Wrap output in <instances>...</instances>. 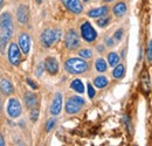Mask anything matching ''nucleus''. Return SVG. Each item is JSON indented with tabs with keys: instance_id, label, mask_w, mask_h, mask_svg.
Returning <instances> with one entry per match:
<instances>
[{
	"instance_id": "nucleus-1",
	"label": "nucleus",
	"mask_w": 152,
	"mask_h": 146,
	"mask_svg": "<svg viewBox=\"0 0 152 146\" xmlns=\"http://www.w3.org/2000/svg\"><path fill=\"white\" fill-rule=\"evenodd\" d=\"M13 32H14L13 18L8 12H4L0 15V49H1V53L5 52L6 45L13 35Z\"/></svg>"
},
{
	"instance_id": "nucleus-2",
	"label": "nucleus",
	"mask_w": 152,
	"mask_h": 146,
	"mask_svg": "<svg viewBox=\"0 0 152 146\" xmlns=\"http://www.w3.org/2000/svg\"><path fill=\"white\" fill-rule=\"evenodd\" d=\"M64 68L69 74L73 75H82L88 70V63L86 61H83L82 58H77V57H72L68 58L64 63Z\"/></svg>"
},
{
	"instance_id": "nucleus-3",
	"label": "nucleus",
	"mask_w": 152,
	"mask_h": 146,
	"mask_svg": "<svg viewBox=\"0 0 152 146\" xmlns=\"http://www.w3.org/2000/svg\"><path fill=\"white\" fill-rule=\"evenodd\" d=\"M86 104V101L80 97V96H72L69 97V99L66 102V112L68 115H76L78 113L82 107Z\"/></svg>"
},
{
	"instance_id": "nucleus-4",
	"label": "nucleus",
	"mask_w": 152,
	"mask_h": 146,
	"mask_svg": "<svg viewBox=\"0 0 152 146\" xmlns=\"http://www.w3.org/2000/svg\"><path fill=\"white\" fill-rule=\"evenodd\" d=\"M58 39H60V31H54V29H46L42 32V34L40 36L41 43L45 47L53 46Z\"/></svg>"
},
{
	"instance_id": "nucleus-5",
	"label": "nucleus",
	"mask_w": 152,
	"mask_h": 146,
	"mask_svg": "<svg viewBox=\"0 0 152 146\" xmlns=\"http://www.w3.org/2000/svg\"><path fill=\"white\" fill-rule=\"evenodd\" d=\"M64 45L68 49L70 50H74L77 49L80 46H81V39L78 36V34L76 33V31L74 29H69L67 33H66V36H64Z\"/></svg>"
},
{
	"instance_id": "nucleus-6",
	"label": "nucleus",
	"mask_w": 152,
	"mask_h": 146,
	"mask_svg": "<svg viewBox=\"0 0 152 146\" xmlns=\"http://www.w3.org/2000/svg\"><path fill=\"white\" fill-rule=\"evenodd\" d=\"M81 35H82L84 41L93 42V41H95L96 37H97V33H96V31L94 29V27L90 25V22L84 21L81 25Z\"/></svg>"
},
{
	"instance_id": "nucleus-7",
	"label": "nucleus",
	"mask_w": 152,
	"mask_h": 146,
	"mask_svg": "<svg viewBox=\"0 0 152 146\" xmlns=\"http://www.w3.org/2000/svg\"><path fill=\"white\" fill-rule=\"evenodd\" d=\"M8 61L12 66H18L21 62V54H20L19 46L15 42H11L8 47Z\"/></svg>"
},
{
	"instance_id": "nucleus-8",
	"label": "nucleus",
	"mask_w": 152,
	"mask_h": 146,
	"mask_svg": "<svg viewBox=\"0 0 152 146\" xmlns=\"http://www.w3.org/2000/svg\"><path fill=\"white\" fill-rule=\"evenodd\" d=\"M7 113L11 118H17L21 115V104L18 101V98L12 97L8 99L7 103Z\"/></svg>"
},
{
	"instance_id": "nucleus-9",
	"label": "nucleus",
	"mask_w": 152,
	"mask_h": 146,
	"mask_svg": "<svg viewBox=\"0 0 152 146\" xmlns=\"http://www.w3.org/2000/svg\"><path fill=\"white\" fill-rule=\"evenodd\" d=\"M62 109V93L61 92H56L54 95V98L52 101V104H50V115L53 116H57Z\"/></svg>"
},
{
	"instance_id": "nucleus-10",
	"label": "nucleus",
	"mask_w": 152,
	"mask_h": 146,
	"mask_svg": "<svg viewBox=\"0 0 152 146\" xmlns=\"http://www.w3.org/2000/svg\"><path fill=\"white\" fill-rule=\"evenodd\" d=\"M62 2L67 9H69L75 14H81L83 11V6L80 0H62Z\"/></svg>"
},
{
	"instance_id": "nucleus-11",
	"label": "nucleus",
	"mask_w": 152,
	"mask_h": 146,
	"mask_svg": "<svg viewBox=\"0 0 152 146\" xmlns=\"http://www.w3.org/2000/svg\"><path fill=\"white\" fill-rule=\"evenodd\" d=\"M20 47V52H22L23 54H28L29 48H31V39L28 36L27 33H21L19 35V42H18Z\"/></svg>"
},
{
	"instance_id": "nucleus-12",
	"label": "nucleus",
	"mask_w": 152,
	"mask_h": 146,
	"mask_svg": "<svg viewBox=\"0 0 152 146\" xmlns=\"http://www.w3.org/2000/svg\"><path fill=\"white\" fill-rule=\"evenodd\" d=\"M0 92L4 96H11L14 92V87L12 82L6 77H2L0 81Z\"/></svg>"
},
{
	"instance_id": "nucleus-13",
	"label": "nucleus",
	"mask_w": 152,
	"mask_h": 146,
	"mask_svg": "<svg viewBox=\"0 0 152 146\" xmlns=\"http://www.w3.org/2000/svg\"><path fill=\"white\" fill-rule=\"evenodd\" d=\"M43 67L50 75H56L58 72V63H57L56 58L54 57H47Z\"/></svg>"
},
{
	"instance_id": "nucleus-14",
	"label": "nucleus",
	"mask_w": 152,
	"mask_h": 146,
	"mask_svg": "<svg viewBox=\"0 0 152 146\" xmlns=\"http://www.w3.org/2000/svg\"><path fill=\"white\" fill-rule=\"evenodd\" d=\"M17 18L21 25H26L28 22V8L26 5H20L17 9Z\"/></svg>"
},
{
	"instance_id": "nucleus-15",
	"label": "nucleus",
	"mask_w": 152,
	"mask_h": 146,
	"mask_svg": "<svg viewBox=\"0 0 152 146\" xmlns=\"http://www.w3.org/2000/svg\"><path fill=\"white\" fill-rule=\"evenodd\" d=\"M108 13H109V7H108L107 5H104V6H102V7L94 8V9H91V11H89V12H88V17H89V18L97 19V18H99V17L108 15Z\"/></svg>"
},
{
	"instance_id": "nucleus-16",
	"label": "nucleus",
	"mask_w": 152,
	"mask_h": 146,
	"mask_svg": "<svg viewBox=\"0 0 152 146\" xmlns=\"http://www.w3.org/2000/svg\"><path fill=\"white\" fill-rule=\"evenodd\" d=\"M113 12H114L115 17L117 18H123L126 12H128V7H126V4L124 1H121V2H117L113 8Z\"/></svg>"
},
{
	"instance_id": "nucleus-17",
	"label": "nucleus",
	"mask_w": 152,
	"mask_h": 146,
	"mask_svg": "<svg viewBox=\"0 0 152 146\" xmlns=\"http://www.w3.org/2000/svg\"><path fill=\"white\" fill-rule=\"evenodd\" d=\"M25 103H26V107L31 110L37 107V104H38V98H37V96H35L33 92L27 91L25 93Z\"/></svg>"
},
{
	"instance_id": "nucleus-18",
	"label": "nucleus",
	"mask_w": 152,
	"mask_h": 146,
	"mask_svg": "<svg viewBox=\"0 0 152 146\" xmlns=\"http://www.w3.org/2000/svg\"><path fill=\"white\" fill-rule=\"evenodd\" d=\"M124 75H125V67L122 63L116 64L114 70H113V76H114L116 80H121V78L124 77Z\"/></svg>"
},
{
	"instance_id": "nucleus-19",
	"label": "nucleus",
	"mask_w": 152,
	"mask_h": 146,
	"mask_svg": "<svg viewBox=\"0 0 152 146\" xmlns=\"http://www.w3.org/2000/svg\"><path fill=\"white\" fill-rule=\"evenodd\" d=\"M95 69L98 73H105L108 70V63L104 58L99 57L95 61Z\"/></svg>"
},
{
	"instance_id": "nucleus-20",
	"label": "nucleus",
	"mask_w": 152,
	"mask_h": 146,
	"mask_svg": "<svg viewBox=\"0 0 152 146\" xmlns=\"http://www.w3.org/2000/svg\"><path fill=\"white\" fill-rule=\"evenodd\" d=\"M108 83H109V80L105 76H101L99 75V76H96L95 78H94V84H95L96 88H98V89H102V88L107 87Z\"/></svg>"
},
{
	"instance_id": "nucleus-21",
	"label": "nucleus",
	"mask_w": 152,
	"mask_h": 146,
	"mask_svg": "<svg viewBox=\"0 0 152 146\" xmlns=\"http://www.w3.org/2000/svg\"><path fill=\"white\" fill-rule=\"evenodd\" d=\"M70 88H72L73 90H75L76 92H78V93H83V92H84V85H83L82 81L78 80V78H75V80L70 83Z\"/></svg>"
},
{
	"instance_id": "nucleus-22",
	"label": "nucleus",
	"mask_w": 152,
	"mask_h": 146,
	"mask_svg": "<svg viewBox=\"0 0 152 146\" xmlns=\"http://www.w3.org/2000/svg\"><path fill=\"white\" fill-rule=\"evenodd\" d=\"M107 58H108V63H109V66H111V67H115L116 64H118V63H119V60H121L119 55L117 54L116 52L109 53Z\"/></svg>"
},
{
	"instance_id": "nucleus-23",
	"label": "nucleus",
	"mask_w": 152,
	"mask_h": 146,
	"mask_svg": "<svg viewBox=\"0 0 152 146\" xmlns=\"http://www.w3.org/2000/svg\"><path fill=\"white\" fill-rule=\"evenodd\" d=\"M78 55H80V57L88 60V58H91V57H93L94 52H93V49H90V48H83V49H80Z\"/></svg>"
},
{
	"instance_id": "nucleus-24",
	"label": "nucleus",
	"mask_w": 152,
	"mask_h": 146,
	"mask_svg": "<svg viewBox=\"0 0 152 146\" xmlns=\"http://www.w3.org/2000/svg\"><path fill=\"white\" fill-rule=\"evenodd\" d=\"M109 22H110V18H109L108 15H104V17H99V18H98V20L96 21L97 26H98V27H101V28H104V27H107Z\"/></svg>"
},
{
	"instance_id": "nucleus-25",
	"label": "nucleus",
	"mask_w": 152,
	"mask_h": 146,
	"mask_svg": "<svg viewBox=\"0 0 152 146\" xmlns=\"http://www.w3.org/2000/svg\"><path fill=\"white\" fill-rule=\"evenodd\" d=\"M38 117H39V110L37 109V107L33 108V109H31V115H29L31 120L32 122H37L38 120Z\"/></svg>"
},
{
	"instance_id": "nucleus-26",
	"label": "nucleus",
	"mask_w": 152,
	"mask_h": 146,
	"mask_svg": "<svg viewBox=\"0 0 152 146\" xmlns=\"http://www.w3.org/2000/svg\"><path fill=\"white\" fill-rule=\"evenodd\" d=\"M55 124H56V119H55V118H50V119L46 123V131L49 132L52 128L55 126Z\"/></svg>"
},
{
	"instance_id": "nucleus-27",
	"label": "nucleus",
	"mask_w": 152,
	"mask_h": 146,
	"mask_svg": "<svg viewBox=\"0 0 152 146\" xmlns=\"http://www.w3.org/2000/svg\"><path fill=\"white\" fill-rule=\"evenodd\" d=\"M146 55H148V62H151L152 60V42L150 41L149 45H148V52H146Z\"/></svg>"
},
{
	"instance_id": "nucleus-28",
	"label": "nucleus",
	"mask_w": 152,
	"mask_h": 146,
	"mask_svg": "<svg viewBox=\"0 0 152 146\" xmlns=\"http://www.w3.org/2000/svg\"><path fill=\"white\" fill-rule=\"evenodd\" d=\"M122 37H123V29L119 28V29L116 31V33H115V35H114V39L115 40H117V41H121Z\"/></svg>"
},
{
	"instance_id": "nucleus-29",
	"label": "nucleus",
	"mask_w": 152,
	"mask_h": 146,
	"mask_svg": "<svg viewBox=\"0 0 152 146\" xmlns=\"http://www.w3.org/2000/svg\"><path fill=\"white\" fill-rule=\"evenodd\" d=\"M95 89H94V87L90 84V83H88V95H89V97L90 98H94L95 97Z\"/></svg>"
},
{
	"instance_id": "nucleus-30",
	"label": "nucleus",
	"mask_w": 152,
	"mask_h": 146,
	"mask_svg": "<svg viewBox=\"0 0 152 146\" xmlns=\"http://www.w3.org/2000/svg\"><path fill=\"white\" fill-rule=\"evenodd\" d=\"M26 82H27V83L31 85V88H32V89H34V90H35V89H38V85H37V83L32 82V80H31V78H26Z\"/></svg>"
},
{
	"instance_id": "nucleus-31",
	"label": "nucleus",
	"mask_w": 152,
	"mask_h": 146,
	"mask_svg": "<svg viewBox=\"0 0 152 146\" xmlns=\"http://www.w3.org/2000/svg\"><path fill=\"white\" fill-rule=\"evenodd\" d=\"M115 39L114 37H109V39H107V40H105V42H107V46H108V47H114L115 46Z\"/></svg>"
},
{
	"instance_id": "nucleus-32",
	"label": "nucleus",
	"mask_w": 152,
	"mask_h": 146,
	"mask_svg": "<svg viewBox=\"0 0 152 146\" xmlns=\"http://www.w3.org/2000/svg\"><path fill=\"white\" fill-rule=\"evenodd\" d=\"M43 72V63H40L38 67V72H37V76H41V74Z\"/></svg>"
},
{
	"instance_id": "nucleus-33",
	"label": "nucleus",
	"mask_w": 152,
	"mask_h": 146,
	"mask_svg": "<svg viewBox=\"0 0 152 146\" xmlns=\"http://www.w3.org/2000/svg\"><path fill=\"white\" fill-rule=\"evenodd\" d=\"M96 49L98 50V53H103V52H104V47H103L102 45H98V46L96 47Z\"/></svg>"
},
{
	"instance_id": "nucleus-34",
	"label": "nucleus",
	"mask_w": 152,
	"mask_h": 146,
	"mask_svg": "<svg viewBox=\"0 0 152 146\" xmlns=\"http://www.w3.org/2000/svg\"><path fill=\"white\" fill-rule=\"evenodd\" d=\"M4 145H5V140H4L2 136L0 134V146H4Z\"/></svg>"
},
{
	"instance_id": "nucleus-35",
	"label": "nucleus",
	"mask_w": 152,
	"mask_h": 146,
	"mask_svg": "<svg viewBox=\"0 0 152 146\" xmlns=\"http://www.w3.org/2000/svg\"><path fill=\"white\" fill-rule=\"evenodd\" d=\"M125 52H126V48H124V49L122 50V57H123V58L125 57Z\"/></svg>"
},
{
	"instance_id": "nucleus-36",
	"label": "nucleus",
	"mask_w": 152,
	"mask_h": 146,
	"mask_svg": "<svg viewBox=\"0 0 152 146\" xmlns=\"http://www.w3.org/2000/svg\"><path fill=\"white\" fill-rule=\"evenodd\" d=\"M2 6H4V0H0V9L2 8Z\"/></svg>"
},
{
	"instance_id": "nucleus-37",
	"label": "nucleus",
	"mask_w": 152,
	"mask_h": 146,
	"mask_svg": "<svg viewBox=\"0 0 152 146\" xmlns=\"http://www.w3.org/2000/svg\"><path fill=\"white\" fill-rule=\"evenodd\" d=\"M1 107H2V103H1V96H0V111H1Z\"/></svg>"
},
{
	"instance_id": "nucleus-38",
	"label": "nucleus",
	"mask_w": 152,
	"mask_h": 146,
	"mask_svg": "<svg viewBox=\"0 0 152 146\" xmlns=\"http://www.w3.org/2000/svg\"><path fill=\"white\" fill-rule=\"evenodd\" d=\"M105 2H113V1H115V0H104Z\"/></svg>"
},
{
	"instance_id": "nucleus-39",
	"label": "nucleus",
	"mask_w": 152,
	"mask_h": 146,
	"mask_svg": "<svg viewBox=\"0 0 152 146\" xmlns=\"http://www.w3.org/2000/svg\"><path fill=\"white\" fill-rule=\"evenodd\" d=\"M37 1H38L39 4H41V2H42V1H43V0H37Z\"/></svg>"
},
{
	"instance_id": "nucleus-40",
	"label": "nucleus",
	"mask_w": 152,
	"mask_h": 146,
	"mask_svg": "<svg viewBox=\"0 0 152 146\" xmlns=\"http://www.w3.org/2000/svg\"><path fill=\"white\" fill-rule=\"evenodd\" d=\"M83 1H89V0H83Z\"/></svg>"
}]
</instances>
